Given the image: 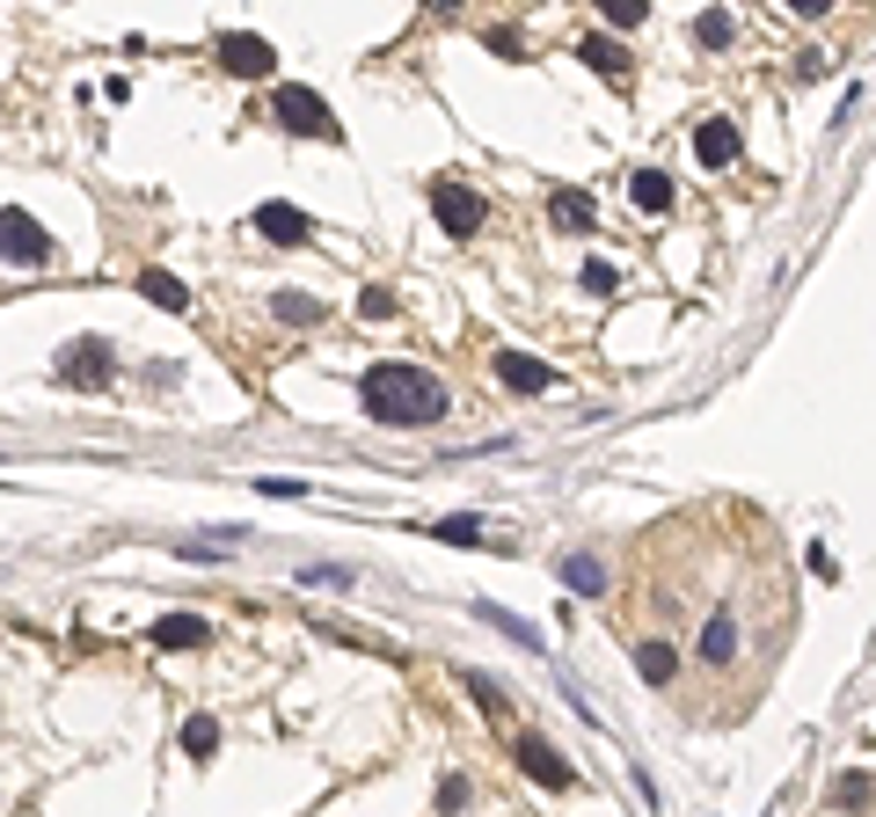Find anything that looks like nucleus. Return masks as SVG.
<instances>
[{"label": "nucleus", "instance_id": "nucleus-6", "mask_svg": "<svg viewBox=\"0 0 876 817\" xmlns=\"http://www.w3.org/2000/svg\"><path fill=\"white\" fill-rule=\"evenodd\" d=\"M212 52H220V67H227L234 81H271V67H278V52H271L256 30H227Z\"/></svg>", "mask_w": 876, "mask_h": 817}, {"label": "nucleus", "instance_id": "nucleus-12", "mask_svg": "<svg viewBox=\"0 0 876 817\" xmlns=\"http://www.w3.org/2000/svg\"><path fill=\"white\" fill-rule=\"evenodd\" d=\"M146 643H154V650H205L212 627L197 621V613H161V621L146 627Z\"/></svg>", "mask_w": 876, "mask_h": 817}, {"label": "nucleus", "instance_id": "nucleus-26", "mask_svg": "<svg viewBox=\"0 0 876 817\" xmlns=\"http://www.w3.org/2000/svg\"><path fill=\"white\" fill-rule=\"evenodd\" d=\"M592 8H599V16L613 22V30H635V22L650 16V0H592Z\"/></svg>", "mask_w": 876, "mask_h": 817}, {"label": "nucleus", "instance_id": "nucleus-17", "mask_svg": "<svg viewBox=\"0 0 876 817\" xmlns=\"http://www.w3.org/2000/svg\"><path fill=\"white\" fill-rule=\"evenodd\" d=\"M475 621H490L497 635H511L519 650H541V627H533V621H519V613H505V606H490V599H475Z\"/></svg>", "mask_w": 876, "mask_h": 817}, {"label": "nucleus", "instance_id": "nucleus-18", "mask_svg": "<svg viewBox=\"0 0 876 817\" xmlns=\"http://www.w3.org/2000/svg\"><path fill=\"white\" fill-rule=\"evenodd\" d=\"M629 197H635L643 212H672V175H665V168H635V175H629Z\"/></svg>", "mask_w": 876, "mask_h": 817}, {"label": "nucleus", "instance_id": "nucleus-5", "mask_svg": "<svg viewBox=\"0 0 876 817\" xmlns=\"http://www.w3.org/2000/svg\"><path fill=\"white\" fill-rule=\"evenodd\" d=\"M59 387H110V336H73L67 350H59Z\"/></svg>", "mask_w": 876, "mask_h": 817}, {"label": "nucleus", "instance_id": "nucleus-14", "mask_svg": "<svg viewBox=\"0 0 876 817\" xmlns=\"http://www.w3.org/2000/svg\"><path fill=\"white\" fill-rule=\"evenodd\" d=\"M635 672H643V686H672L680 678V650L650 635V643H635Z\"/></svg>", "mask_w": 876, "mask_h": 817}, {"label": "nucleus", "instance_id": "nucleus-10", "mask_svg": "<svg viewBox=\"0 0 876 817\" xmlns=\"http://www.w3.org/2000/svg\"><path fill=\"white\" fill-rule=\"evenodd\" d=\"M578 59L599 73V81H613V88H629V81H635L629 44H613V37H584V44H578Z\"/></svg>", "mask_w": 876, "mask_h": 817}, {"label": "nucleus", "instance_id": "nucleus-16", "mask_svg": "<svg viewBox=\"0 0 876 817\" xmlns=\"http://www.w3.org/2000/svg\"><path fill=\"white\" fill-rule=\"evenodd\" d=\"M431 540H446V548H490V525L475 519V511H454V519H438V525H424Z\"/></svg>", "mask_w": 876, "mask_h": 817}, {"label": "nucleus", "instance_id": "nucleus-23", "mask_svg": "<svg viewBox=\"0 0 876 817\" xmlns=\"http://www.w3.org/2000/svg\"><path fill=\"white\" fill-rule=\"evenodd\" d=\"M694 44H701V52H723V44H731V16H723V8L694 16Z\"/></svg>", "mask_w": 876, "mask_h": 817}, {"label": "nucleus", "instance_id": "nucleus-2", "mask_svg": "<svg viewBox=\"0 0 876 817\" xmlns=\"http://www.w3.org/2000/svg\"><path fill=\"white\" fill-rule=\"evenodd\" d=\"M271 118L293 132V140H322V146H344V124H336V110L322 103L315 88H299V81H285L278 95H271Z\"/></svg>", "mask_w": 876, "mask_h": 817}, {"label": "nucleus", "instance_id": "nucleus-34", "mask_svg": "<svg viewBox=\"0 0 876 817\" xmlns=\"http://www.w3.org/2000/svg\"><path fill=\"white\" fill-rule=\"evenodd\" d=\"M424 8H431V16H454V8H460V0H424Z\"/></svg>", "mask_w": 876, "mask_h": 817}, {"label": "nucleus", "instance_id": "nucleus-25", "mask_svg": "<svg viewBox=\"0 0 876 817\" xmlns=\"http://www.w3.org/2000/svg\"><path fill=\"white\" fill-rule=\"evenodd\" d=\"M869 796H876L869 774H841V782H833V803H841V810H869Z\"/></svg>", "mask_w": 876, "mask_h": 817}, {"label": "nucleus", "instance_id": "nucleus-27", "mask_svg": "<svg viewBox=\"0 0 876 817\" xmlns=\"http://www.w3.org/2000/svg\"><path fill=\"white\" fill-rule=\"evenodd\" d=\"M395 307H403V299L387 293V285H366V293H358V314H366V321H395Z\"/></svg>", "mask_w": 876, "mask_h": 817}, {"label": "nucleus", "instance_id": "nucleus-28", "mask_svg": "<svg viewBox=\"0 0 876 817\" xmlns=\"http://www.w3.org/2000/svg\"><path fill=\"white\" fill-rule=\"evenodd\" d=\"M468 796H475V788L460 782V774H446V782H438V810H468Z\"/></svg>", "mask_w": 876, "mask_h": 817}, {"label": "nucleus", "instance_id": "nucleus-19", "mask_svg": "<svg viewBox=\"0 0 876 817\" xmlns=\"http://www.w3.org/2000/svg\"><path fill=\"white\" fill-rule=\"evenodd\" d=\"M271 314H278L285 329H315V321H322V299L315 293H271Z\"/></svg>", "mask_w": 876, "mask_h": 817}, {"label": "nucleus", "instance_id": "nucleus-4", "mask_svg": "<svg viewBox=\"0 0 876 817\" xmlns=\"http://www.w3.org/2000/svg\"><path fill=\"white\" fill-rule=\"evenodd\" d=\"M431 212H438V226H446L454 242H475L482 219H490L482 191H468V183H454V175H438V183H431Z\"/></svg>", "mask_w": 876, "mask_h": 817}, {"label": "nucleus", "instance_id": "nucleus-1", "mask_svg": "<svg viewBox=\"0 0 876 817\" xmlns=\"http://www.w3.org/2000/svg\"><path fill=\"white\" fill-rule=\"evenodd\" d=\"M358 401H366V417L387 423V431H424V423L446 417V387L424 366H366L358 372Z\"/></svg>", "mask_w": 876, "mask_h": 817}, {"label": "nucleus", "instance_id": "nucleus-30", "mask_svg": "<svg viewBox=\"0 0 876 817\" xmlns=\"http://www.w3.org/2000/svg\"><path fill=\"white\" fill-rule=\"evenodd\" d=\"M299 584H350V570H344V562H307Z\"/></svg>", "mask_w": 876, "mask_h": 817}, {"label": "nucleus", "instance_id": "nucleus-13", "mask_svg": "<svg viewBox=\"0 0 876 817\" xmlns=\"http://www.w3.org/2000/svg\"><path fill=\"white\" fill-rule=\"evenodd\" d=\"M701 664H716V672H731L737 664V613L716 606L709 613V627H701Z\"/></svg>", "mask_w": 876, "mask_h": 817}, {"label": "nucleus", "instance_id": "nucleus-31", "mask_svg": "<svg viewBox=\"0 0 876 817\" xmlns=\"http://www.w3.org/2000/svg\"><path fill=\"white\" fill-rule=\"evenodd\" d=\"M584 293H613V263H584Z\"/></svg>", "mask_w": 876, "mask_h": 817}, {"label": "nucleus", "instance_id": "nucleus-21", "mask_svg": "<svg viewBox=\"0 0 876 817\" xmlns=\"http://www.w3.org/2000/svg\"><path fill=\"white\" fill-rule=\"evenodd\" d=\"M548 212H556V226H570V234H584V226H592V197H584V191H570V183H562V191L548 197Z\"/></svg>", "mask_w": 876, "mask_h": 817}, {"label": "nucleus", "instance_id": "nucleus-7", "mask_svg": "<svg viewBox=\"0 0 876 817\" xmlns=\"http://www.w3.org/2000/svg\"><path fill=\"white\" fill-rule=\"evenodd\" d=\"M519 766H526V782H541V788H570L578 782V766L562 759L548 737H519Z\"/></svg>", "mask_w": 876, "mask_h": 817}, {"label": "nucleus", "instance_id": "nucleus-11", "mask_svg": "<svg viewBox=\"0 0 876 817\" xmlns=\"http://www.w3.org/2000/svg\"><path fill=\"white\" fill-rule=\"evenodd\" d=\"M694 161L701 168H731L737 161V124L731 118H701L694 124Z\"/></svg>", "mask_w": 876, "mask_h": 817}, {"label": "nucleus", "instance_id": "nucleus-9", "mask_svg": "<svg viewBox=\"0 0 876 817\" xmlns=\"http://www.w3.org/2000/svg\"><path fill=\"white\" fill-rule=\"evenodd\" d=\"M490 366H497V380H505L511 395H548V387H556V366H541V358H526V350H497Z\"/></svg>", "mask_w": 876, "mask_h": 817}, {"label": "nucleus", "instance_id": "nucleus-24", "mask_svg": "<svg viewBox=\"0 0 876 817\" xmlns=\"http://www.w3.org/2000/svg\"><path fill=\"white\" fill-rule=\"evenodd\" d=\"M460 686H468V694L482 701V708H490V715H505V708H511V694H505V686H497L490 672H460Z\"/></svg>", "mask_w": 876, "mask_h": 817}, {"label": "nucleus", "instance_id": "nucleus-3", "mask_svg": "<svg viewBox=\"0 0 876 817\" xmlns=\"http://www.w3.org/2000/svg\"><path fill=\"white\" fill-rule=\"evenodd\" d=\"M59 248H52V234L30 219L22 205H0V263H16V270H44Z\"/></svg>", "mask_w": 876, "mask_h": 817}, {"label": "nucleus", "instance_id": "nucleus-29", "mask_svg": "<svg viewBox=\"0 0 876 817\" xmlns=\"http://www.w3.org/2000/svg\"><path fill=\"white\" fill-rule=\"evenodd\" d=\"M256 489H263V497H307L299 474H256Z\"/></svg>", "mask_w": 876, "mask_h": 817}, {"label": "nucleus", "instance_id": "nucleus-22", "mask_svg": "<svg viewBox=\"0 0 876 817\" xmlns=\"http://www.w3.org/2000/svg\"><path fill=\"white\" fill-rule=\"evenodd\" d=\"M183 752H191V759H212V752H220V723H212V715H191V723H183Z\"/></svg>", "mask_w": 876, "mask_h": 817}, {"label": "nucleus", "instance_id": "nucleus-15", "mask_svg": "<svg viewBox=\"0 0 876 817\" xmlns=\"http://www.w3.org/2000/svg\"><path fill=\"white\" fill-rule=\"evenodd\" d=\"M140 299H154L161 314H191V293H183L175 270H140Z\"/></svg>", "mask_w": 876, "mask_h": 817}, {"label": "nucleus", "instance_id": "nucleus-32", "mask_svg": "<svg viewBox=\"0 0 876 817\" xmlns=\"http://www.w3.org/2000/svg\"><path fill=\"white\" fill-rule=\"evenodd\" d=\"M788 16H804V22H818V16H833V0H782Z\"/></svg>", "mask_w": 876, "mask_h": 817}, {"label": "nucleus", "instance_id": "nucleus-33", "mask_svg": "<svg viewBox=\"0 0 876 817\" xmlns=\"http://www.w3.org/2000/svg\"><path fill=\"white\" fill-rule=\"evenodd\" d=\"M796 81H825V52H804V59H796Z\"/></svg>", "mask_w": 876, "mask_h": 817}, {"label": "nucleus", "instance_id": "nucleus-20", "mask_svg": "<svg viewBox=\"0 0 876 817\" xmlns=\"http://www.w3.org/2000/svg\"><path fill=\"white\" fill-rule=\"evenodd\" d=\"M562 584L584 592V599H599L607 592V570H599V555H562Z\"/></svg>", "mask_w": 876, "mask_h": 817}, {"label": "nucleus", "instance_id": "nucleus-8", "mask_svg": "<svg viewBox=\"0 0 876 817\" xmlns=\"http://www.w3.org/2000/svg\"><path fill=\"white\" fill-rule=\"evenodd\" d=\"M256 234L271 248H307V242H315V219H307L299 205H263L256 212Z\"/></svg>", "mask_w": 876, "mask_h": 817}]
</instances>
